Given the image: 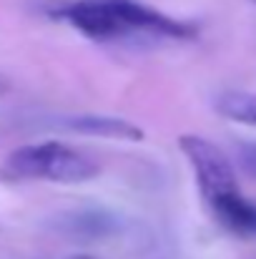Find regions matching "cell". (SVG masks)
Listing matches in <instances>:
<instances>
[{
	"label": "cell",
	"mask_w": 256,
	"mask_h": 259,
	"mask_svg": "<svg viewBox=\"0 0 256 259\" xmlns=\"http://www.w3.org/2000/svg\"><path fill=\"white\" fill-rule=\"evenodd\" d=\"M48 15L100 43L126 40L133 35L191 40L198 33L193 23L176 20L138 0H71L48 8Z\"/></svg>",
	"instance_id": "6da1fadb"
},
{
	"label": "cell",
	"mask_w": 256,
	"mask_h": 259,
	"mask_svg": "<svg viewBox=\"0 0 256 259\" xmlns=\"http://www.w3.org/2000/svg\"><path fill=\"white\" fill-rule=\"evenodd\" d=\"M100 174V166L83 151L43 141L15 149L0 164V179L8 181H53V184H83Z\"/></svg>",
	"instance_id": "7a4b0ae2"
},
{
	"label": "cell",
	"mask_w": 256,
	"mask_h": 259,
	"mask_svg": "<svg viewBox=\"0 0 256 259\" xmlns=\"http://www.w3.org/2000/svg\"><path fill=\"white\" fill-rule=\"evenodd\" d=\"M178 149L188 159L191 169L196 174V184L206 204L224 194L239 191V179H236V169L231 159L214 141L196 134H183L178 139Z\"/></svg>",
	"instance_id": "3957f363"
},
{
	"label": "cell",
	"mask_w": 256,
	"mask_h": 259,
	"mask_svg": "<svg viewBox=\"0 0 256 259\" xmlns=\"http://www.w3.org/2000/svg\"><path fill=\"white\" fill-rule=\"evenodd\" d=\"M50 229L73 242H106L123 232V222L118 214L108 209L88 206V209H68L56 214L50 219Z\"/></svg>",
	"instance_id": "277c9868"
},
{
	"label": "cell",
	"mask_w": 256,
	"mask_h": 259,
	"mask_svg": "<svg viewBox=\"0 0 256 259\" xmlns=\"http://www.w3.org/2000/svg\"><path fill=\"white\" fill-rule=\"evenodd\" d=\"M45 128H58L68 134H81L93 139H113V141H143L141 126L126 118L113 116H95V113H81V116H56L45 121Z\"/></svg>",
	"instance_id": "5b68a950"
},
{
	"label": "cell",
	"mask_w": 256,
	"mask_h": 259,
	"mask_svg": "<svg viewBox=\"0 0 256 259\" xmlns=\"http://www.w3.org/2000/svg\"><path fill=\"white\" fill-rule=\"evenodd\" d=\"M214 219L239 239H256V201L246 199L241 191L224 194L209 201Z\"/></svg>",
	"instance_id": "8992f818"
},
{
	"label": "cell",
	"mask_w": 256,
	"mask_h": 259,
	"mask_svg": "<svg viewBox=\"0 0 256 259\" xmlns=\"http://www.w3.org/2000/svg\"><path fill=\"white\" fill-rule=\"evenodd\" d=\"M214 108H216L219 116H224L229 121H239V123L256 126V93L224 91V93L216 96Z\"/></svg>",
	"instance_id": "52a82bcc"
},
{
	"label": "cell",
	"mask_w": 256,
	"mask_h": 259,
	"mask_svg": "<svg viewBox=\"0 0 256 259\" xmlns=\"http://www.w3.org/2000/svg\"><path fill=\"white\" fill-rule=\"evenodd\" d=\"M236 159H239V164H241L244 171L256 176V144H251V141L239 144L236 146Z\"/></svg>",
	"instance_id": "ba28073f"
},
{
	"label": "cell",
	"mask_w": 256,
	"mask_h": 259,
	"mask_svg": "<svg viewBox=\"0 0 256 259\" xmlns=\"http://www.w3.org/2000/svg\"><path fill=\"white\" fill-rule=\"evenodd\" d=\"M76 259H95V257H76Z\"/></svg>",
	"instance_id": "9c48e42d"
},
{
	"label": "cell",
	"mask_w": 256,
	"mask_h": 259,
	"mask_svg": "<svg viewBox=\"0 0 256 259\" xmlns=\"http://www.w3.org/2000/svg\"><path fill=\"white\" fill-rule=\"evenodd\" d=\"M251 3H254V5H256V0H251Z\"/></svg>",
	"instance_id": "30bf717a"
}]
</instances>
